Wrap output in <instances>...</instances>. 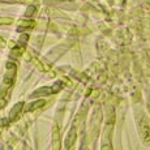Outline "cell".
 Here are the masks:
<instances>
[{
    "label": "cell",
    "mask_w": 150,
    "mask_h": 150,
    "mask_svg": "<svg viewBox=\"0 0 150 150\" xmlns=\"http://www.w3.org/2000/svg\"><path fill=\"white\" fill-rule=\"evenodd\" d=\"M138 129H140V134L142 141L146 145H150V123L146 116H142L138 122Z\"/></svg>",
    "instance_id": "6da1fadb"
}]
</instances>
